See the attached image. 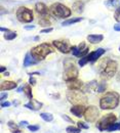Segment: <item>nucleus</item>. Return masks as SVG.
<instances>
[{"label":"nucleus","mask_w":120,"mask_h":133,"mask_svg":"<svg viewBox=\"0 0 120 133\" xmlns=\"http://www.w3.org/2000/svg\"><path fill=\"white\" fill-rule=\"evenodd\" d=\"M120 95L116 91H109L100 99V108L102 110H114L119 105Z\"/></svg>","instance_id":"1"},{"label":"nucleus","mask_w":120,"mask_h":133,"mask_svg":"<svg viewBox=\"0 0 120 133\" xmlns=\"http://www.w3.org/2000/svg\"><path fill=\"white\" fill-rule=\"evenodd\" d=\"M53 51L54 50H53L52 45H49L48 43H42V44H39V45L33 47L31 49V51H30V53H31V55L34 57L35 59L39 63V62L45 59V57L48 54L52 53Z\"/></svg>","instance_id":"2"},{"label":"nucleus","mask_w":120,"mask_h":133,"mask_svg":"<svg viewBox=\"0 0 120 133\" xmlns=\"http://www.w3.org/2000/svg\"><path fill=\"white\" fill-rule=\"evenodd\" d=\"M49 11L53 17H58V18H67L72 15V10L68 6H66L60 2L52 4L49 7Z\"/></svg>","instance_id":"3"},{"label":"nucleus","mask_w":120,"mask_h":133,"mask_svg":"<svg viewBox=\"0 0 120 133\" xmlns=\"http://www.w3.org/2000/svg\"><path fill=\"white\" fill-rule=\"evenodd\" d=\"M79 75V71L77 69V66L74 65V63L67 61L66 63H64V73H63V78L64 80L67 82L70 80H74L77 79Z\"/></svg>","instance_id":"4"},{"label":"nucleus","mask_w":120,"mask_h":133,"mask_svg":"<svg viewBox=\"0 0 120 133\" xmlns=\"http://www.w3.org/2000/svg\"><path fill=\"white\" fill-rule=\"evenodd\" d=\"M67 99L74 104H85L87 97L82 90H69L67 92Z\"/></svg>","instance_id":"5"},{"label":"nucleus","mask_w":120,"mask_h":133,"mask_svg":"<svg viewBox=\"0 0 120 133\" xmlns=\"http://www.w3.org/2000/svg\"><path fill=\"white\" fill-rule=\"evenodd\" d=\"M118 70V63L113 59H108L106 63V66H104L103 71L101 72L102 78L104 79H111L113 78Z\"/></svg>","instance_id":"6"},{"label":"nucleus","mask_w":120,"mask_h":133,"mask_svg":"<svg viewBox=\"0 0 120 133\" xmlns=\"http://www.w3.org/2000/svg\"><path fill=\"white\" fill-rule=\"evenodd\" d=\"M16 16H17V21L20 23H23V24L31 23L34 19V15H33L32 9L25 7V6H21L17 8Z\"/></svg>","instance_id":"7"},{"label":"nucleus","mask_w":120,"mask_h":133,"mask_svg":"<svg viewBox=\"0 0 120 133\" xmlns=\"http://www.w3.org/2000/svg\"><path fill=\"white\" fill-rule=\"evenodd\" d=\"M117 121V117L114 114H108L106 116H104L103 118L100 119V121H98L97 123V128L100 131H106L107 128L109 126H111L112 124L116 123Z\"/></svg>","instance_id":"8"},{"label":"nucleus","mask_w":120,"mask_h":133,"mask_svg":"<svg viewBox=\"0 0 120 133\" xmlns=\"http://www.w3.org/2000/svg\"><path fill=\"white\" fill-rule=\"evenodd\" d=\"M99 116H100L99 109L97 107H94V105H89V107L86 108L83 118H84V120L87 123H94L98 120Z\"/></svg>","instance_id":"9"},{"label":"nucleus","mask_w":120,"mask_h":133,"mask_svg":"<svg viewBox=\"0 0 120 133\" xmlns=\"http://www.w3.org/2000/svg\"><path fill=\"white\" fill-rule=\"evenodd\" d=\"M52 45H53L54 48H56L59 51H61L62 53H69V52H71V48L72 47L70 46L69 42L66 41V40H54V41H52Z\"/></svg>","instance_id":"10"},{"label":"nucleus","mask_w":120,"mask_h":133,"mask_svg":"<svg viewBox=\"0 0 120 133\" xmlns=\"http://www.w3.org/2000/svg\"><path fill=\"white\" fill-rule=\"evenodd\" d=\"M106 50L104 48H98V49L91 51L90 53L87 54V59H88V63H94L96 61H98L103 54H105Z\"/></svg>","instance_id":"11"},{"label":"nucleus","mask_w":120,"mask_h":133,"mask_svg":"<svg viewBox=\"0 0 120 133\" xmlns=\"http://www.w3.org/2000/svg\"><path fill=\"white\" fill-rule=\"evenodd\" d=\"M86 108L84 104H74L72 105V108L70 109V112L72 113V115L77 118H81L84 116V112H85Z\"/></svg>","instance_id":"12"},{"label":"nucleus","mask_w":120,"mask_h":133,"mask_svg":"<svg viewBox=\"0 0 120 133\" xmlns=\"http://www.w3.org/2000/svg\"><path fill=\"white\" fill-rule=\"evenodd\" d=\"M35 9L40 17H47V16H49V12H50L48 7L43 2H37L35 4Z\"/></svg>","instance_id":"13"},{"label":"nucleus","mask_w":120,"mask_h":133,"mask_svg":"<svg viewBox=\"0 0 120 133\" xmlns=\"http://www.w3.org/2000/svg\"><path fill=\"white\" fill-rule=\"evenodd\" d=\"M25 108H27V109H29V110H31V111H39L42 107H43V103L42 102H40V101H38L37 99H34V98H32V99L29 100V102H27V103H25V105H24Z\"/></svg>","instance_id":"14"},{"label":"nucleus","mask_w":120,"mask_h":133,"mask_svg":"<svg viewBox=\"0 0 120 133\" xmlns=\"http://www.w3.org/2000/svg\"><path fill=\"white\" fill-rule=\"evenodd\" d=\"M67 87L69 90H81L83 87V82L79 79H74L67 81Z\"/></svg>","instance_id":"15"},{"label":"nucleus","mask_w":120,"mask_h":133,"mask_svg":"<svg viewBox=\"0 0 120 133\" xmlns=\"http://www.w3.org/2000/svg\"><path fill=\"white\" fill-rule=\"evenodd\" d=\"M17 87V83L14 81H2L0 84V90L1 91H7V90H12Z\"/></svg>","instance_id":"16"},{"label":"nucleus","mask_w":120,"mask_h":133,"mask_svg":"<svg viewBox=\"0 0 120 133\" xmlns=\"http://www.w3.org/2000/svg\"><path fill=\"white\" fill-rule=\"evenodd\" d=\"M104 40V36L101 34H91L87 36V41L91 44H97L100 43Z\"/></svg>","instance_id":"17"},{"label":"nucleus","mask_w":120,"mask_h":133,"mask_svg":"<svg viewBox=\"0 0 120 133\" xmlns=\"http://www.w3.org/2000/svg\"><path fill=\"white\" fill-rule=\"evenodd\" d=\"M38 62L35 59L34 57L31 55V53L29 52V53H26V55H25V58H24V66L25 68H28V66H33V65H36Z\"/></svg>","instance_id":"18"},{"label":"nucleus","mask_w":120,"mask_h":133,"mask_svg":"<svg viewBox=\"0 0 120 133\" xmlns=\"http://www.w3.org/2000/svg\"><path fill=\"white\" fill-rule=\"evenodd\" d=\"M72 8L74 9V11L80 14V12H82L83 9H84V2H83V1H80V0L75 1V2L73 3V5H72Z\"/></svg>","instance_id":"19"},{"label":"nucleus","mask_w":120,"mask_h":133,"mask_svg":"<svg viewBox=\"0 0 120 133\" xmlns=\"http://www.w3.org/2000/svg\"><path fill=\"white\" fill-rule=\"evenodd\" d=\"M81 21H83V17H72V18H67V19H65V21L62 23V26L66 27V26H70V25H72V24L79 23V22H81Z\"/></svg>","instance_id":"20"},{"label":"nucleus","mask_w":120,"mask_h":133,"mask_svg":"<svg viewBox=\"0 0 120 133\" xmlns=\"http://www.w3.org/2000/svg\"><path fill=\"white\" fill-rule=\"evenodd\" d=\"M23 90H24V93H25V95L27 96V98L30 100L33 98V93H32V88H31V86H30V84L29 85H25L24 87H23Z\"/></svg>","instance_id":"21"},{"label":"nucleus","mask_w":120,"mask_h":133,"mask_svg":"<svg viewBox=\"0 0 120 133\" xmlns=\"http://www.w3.org/2000/svg\"><path fill=\"white\" fill-rule=\"evenodd\" d=\"M17 36V32H14V31H8L4 34V39L7 40V41H11L14 39H16Z\"/></svg>","instance_id":"22"},{"label":"nucleus","mask_w":120,"mask_h":133,"mask_svg":"<svg viewBox=\"0 0 120 133\" xmlns=\"http://www.w3.org/2000/svg\"><path fill=\"white\" fill-rule=\"evenodd\" d=\"M40 118L45 122H52L53 121V116L50 113H40Z\"/></svg>","instance_id":"23"},{"label":"nucleus","mask_w":120,"mask_h":133,"mask_svg":"<svg viewBox=\"0 0 120 133\" xmlns=\"http://www.w3.org/2000/svg\"><path fill=\"white\" fill-rule=\"evenodd\" d=\"M39 24H40V26H42V27H48V26H50V21H49V18H48V16L47 17H41L39 18Z\"/></svg>","instance_id":"24"},{"label":"nucleus","mask_w":120,"mask_h":133,"mask_svg":"<svg viewBox=\"0 0 120 133\" xmlns=\"http://www.w3.org/2000/svg\"><path fill=\"white\" fill-rule=\"evenodd\" d=\"M116 130H120V123H114V124H112L111 126H109V127L107 128L106 131H108V132H113V131H116Z\"/></svg>","instance_id":"25"},{"label":"nucleus","mask_w":120,"mask_h":133,"mask_svg":"<svg viewBox=\"0 0 120 133\" xmlns=\"http://www.w3.org/2000/svg\"><path fill=\"white\" fill-rule=\"evenodd\" d=\"M106 89H107V83L106 82H100V83L98 84V88H97V92H99V93H102L104 91H106Z\"/></svg>","instance_id":"26"},{"label":"nucleus","mask_w":120,"mask_h":133,"mask_svg":"<svg viewBox=\"0 0 120 133\" xmlns=\"http://www.w3.org/2000/svg\"><path fill=\"white\" fill-rule=\"evenodd\" d=\"M66 132L67 133H80L81 129L78 127H74V126H68L66 128Z\"/></svg>","instance_id":"27"},{"label":"nucleus","mask_w":120,"mask_h":133,"mask_svg":"<svg viewBox=\"0 0 120 133\" xmlns=\"http://www.w3.org/2000/svg\"><path fill=\"white\" fill-rule=\"evenodd\" d=\"M71 52H72V54H73L74 56H77V57L80 56V50L78 48V46H72Z\"/></svg>","instance_id":"28"},{"label":"nucleus","mask_w":120,"mask_h":133,"mask_svg":"<svg viewBox=\"0 0 120 133\" xmlns=\"http://www.w3.org/2000/svg\"><path fill=\"white\" fill-rule=\"evenodd\" d=\"M7 126H8V128L11 129V130H16V129H17V127H20L17 124H16V123H15L14 121H11V120L7 122Z\"/></svg>","instance_id":"29"},{"label":"nucleus","mask_w":120,"mask_h":133,"mask_svg":"<svg viewBox=\"0 0 120 133\" xmlns=\"http://www.w3.org/2000/svg\"><path fill=\"white\" fill-rule=\"evenodd\" d=\"M77 126H78V128H80L81 130L82 129H88L89 128V125L88 124H86L85 122H82V121H79L78 123H77Z\"/></svg>","instance_id":"30"},{"label":"nucleus","mask_w":120,"mask_h":133,"mask_svg":"<svg viewBox=\"0 0 120 133\" xmlns=\"http://www.w3.org/2000/svg\"><path fill=\"white\" fill-rule=\"evenodd\" d=\"M27 128H28L31 132H37V131L40 129V126H39V125H28Z\"/></svg>","instance_id":"31"},{"label":"nucleus","mask_w":120,"mask_h":133,"mask_svg":"<svg viewBox=\"0 0 120 133\" xmlns=\"http://www.w3.org/2000/svg\"><path fill=\"white\" fill-rule=\"evenodd\" d=\"M114 18L117 23H120V6L117 7L115 9V12H114Z\"/></svg>","instance_id":"32"},{"label":"nucleus","mask_w":120,"mask_h":133,"mask_svg":"<svg viewBox=\"0 0 120 133\" xmlns=\"http://www.w3.org/2000/svg\"><path fill=\"white\" fill-rule=\"evenodd\" d=\"M88 63V59H87V55L84 56V57H81L80 59H79V62H78V64H79V66H84Z\"/></svg>","instance_id":"33"},{"label":"nucleus","mask_w":120,"mask_h":133,"mask_svg":"<svg viewBox=\"0 0 120 133\" xmlns=\"http://www.w3.org/2000/svg\"><path fill=\"white\" fill-rule=\"evenodd\" d=\"M86 47H87V46L85 45V42H81V43L78 45V48H79V50H80V54H81V52L85 49ZM79 57H80V56H79Z\"/></svg>","instance_id":"34"},{"label":"nucleus","mask_w":120,"mask_h":133,"mask_svg":"<svg viewBox=\"0 0 120 133\" xmlns=\"http://www.w3.org/2000/svg\"><path fill=\"white\" fill-rule=\"evenodd\" d=\"M10 105H11V102H9V101H2L0 104L1 108H9Z\"/></svg>","instance_id":"35"},{"label":"nucleus","mask_w":120,"mask_h":133,"mask_svg":"<svg viewBox=\"0 0 120 133\" xmlns=\"http://www.w3.org/2000/svg\"><path fill=\"white\" fill-rule=\"evenodd\" d=\"M52 27H48V28H45V29H43V30H41L40 31V33L43 34V33H50V32H52Z\"/></svg>","instance_id":"36"},{"label":"nucleus","mask_w":120,"mask_h":133,"mask_svg":"<svg viewBox=\"0 0 120 133\" xmlns=\"http://www.w3.org/2000/svg\"><path fill=\"white\" fill-rule=\"evenodd\" d=\"M28 124H29L28 121H21V122L18 123V126H20V127H25V126H28Z\"/></svg>","instance_id":"37"},{"label":"nucleus","mask_w":120,"mask_h":133,"mask_svg":"<svg viewBox=\"0 0 120 133\" xmlns=\"http://www.w3.org/2000/svg\"><path fill=\"white\" fill-rule=\"evenodd\" d=\"M29 84L30 85H32V86H34L35 84H36V79H35L34 77H30V79H29Z\"/></svg>","instance_id":"38"},{"label":"nucleus","mask_w":120,"mask_h":133,"mask_svg":"<svg viewBox=\"0 0 120 133\" xmlns=\"http://www.w3.org/2000/svg\"><path fill=\"white\" fill-rule=\"evenodd\" d=\"M7 97H8V93H4V92H2V93L0 94V99L2 100V101L5 99V98H7Z\"/></svg>","instance_id":"39"},{"label":"nucleus","mask_w":120,"mask_h":133,"mask_svg":"<svg viewBox=\"0 0 120 133\" xmlns=\"http://www.w3.org/2000/svg\"><path fill=\"white\" fill-rule=\"evenodd\" d=\"M113 28H114V31H116V32H120V23L115 24Z\"/></svg>","instance_id":"40"},{"label":"nucleus","mask_w":120,"mask_h":133,"mask_svg":"<svg viewBox=\"0 0 120 133\" xmlns=\"http://www.w3.org/2000/svg\"><path fill=\"white\" fill-rule=\"evenodd\" d=\"M24 29L25 30H32V29H35V26H33V25L32 26H25Z\"/></svg>","instance_id":"41"},{"label":"nucleus","mask_w":120,"mask_h":133,"mask_svg":"<svg viewBox=\"0 0 120 133\" xmlns=\"http://www.w3.org/2000/svg\"><path fill=\"white\" fill-rule=\"evenodd\" d=\"M62 118H63L64 120L68 121V122H73V121H72V120H71V119H70V118H69L68 116H66V115H63V116H62Z\"/></svg>","instance_id":"42"},{"label":"nucleus","mask_w":120,"mask_h":133,"mask_svg":"<svg viewBox=\"0 0 120 133\" xmlns=\"http://www.w3.org/2000/svg\"><path fill=\"white\" fill-rule=\"evenodd\" d=\"M6 71V68L4 66H1V68H0V73H4Z\"/></svg>","instance_id":"43"},{"label":"nucleus","mask_w":120,"mask_h":133,"mask_svg":"<svg viewBox=\"0 0 120 133\" xmlns=\"http://www.w3.org/2000/svg\"><path fill=\"white\" fill-rule=\"evenodd\" d=\"M0 31H1V32H8V31H10V30H8V29H6V28L1 27V28H0Z\"/></svg>","instance_id":"44"},{"label":"nucleus","mask_w":120,"mask_h":133,"mask_svg":"<svg viewBox=\"0 0 120 133\" xmlns=\"http://www.w3.org/2000/svg\"><path fill=\"white\" fill-rule=\"evenodd\" d=\"M11 133H23L21 130H18V129H16V130H11Z\"/></svg>","instance_id":"45"},{"label":"nucleus","mask_w":120,"mask_h":133,"mask_svg":"<svg viewBox=\"0 0 120 133\" xmlns=\"http://www.w3.org/2000/svg\"><path fill=\"white\" fill-rule=\"evenodd\" d=\"M29 75H30V77H31V76H33V75H40V73H38V72H35V73H29Z\"/></svg>","instance_id":"46"},{"label":"nucleus","mask_w":120,"mask_h":133,"mask_svg":"<svg viewBox=\"0 0 120 133\" xmlns=\"http://www.w3.org/2000/svg\"><path fill=\"white\" fill-rule=\"evenodd\" d=\"M3 76H9V73L8 72H4L3 73Z\"/></svg>","instance_id":"47"},{"label":"nucleus","mask_w":120,"mask_h":133,"mask_svg":"<svg viewBox=\"0 0 120 133\" xmlns=\"http://www.w3.org/2000/svg\"><path fill=\"white\" fill-rule=\"evenodd\" d=\"M22 90H23V87H21V88H17V92H22Z\"/></svg>","instance_id":"48"},{"label":"nucleus","mask_w":120,"mask_h":133,"mask_svg":"<svg viewBox=\"0 0 120 133\" xmlns=\"http://www.w3.org/2000/svg\"><path fill=\"white\" fill-rule=\"evenodd\" d=\"M119 51H120V46H119Z\"/></svg>","instance_id":"49"}]
</instances>
